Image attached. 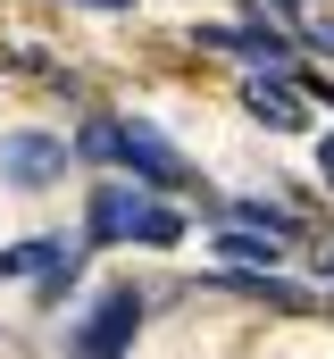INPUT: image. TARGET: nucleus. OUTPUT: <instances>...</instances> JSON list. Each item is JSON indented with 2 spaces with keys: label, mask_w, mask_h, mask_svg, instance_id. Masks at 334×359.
Listing matches in <instances>:
<instances>
[{
  "label": "nucleus",
  "mask_w": 334,
  "mask_h": 359,
  "mask_svg": "<svg viewBox=\"0 0 334 359\" xmlns=\"http://www.w3.org/2000/svg\"><path fill=\"white\" fill-rule=\"evenodd\" d=\"M84 243H151V251H175L184 243V209H167L151 184L134 176H100L92 201H84Z\"/></svg>",
  "instance_id": "nucleus-1"
},
{
  "label": "nucleus",
  "mask_w": 334,
  "mask_h": 359,
  "mask_svg": "<svg viewBox=\"0 0 334 359\" xmlns=\"http://www.w3.org/2000/svg\"><path fill=\"white\" fill-rule=\"evenodd\" d=\"M134 326H142V292H134V284H109V292L92 301V318L76 326V359H126Z\"/></svg>",
  "instance_id": "nucleus-2"
},
{
  "label": "nucleus",
  "mask_w": 334,
  "mask_h": 359,
  "mask_svg": "<svg viewBox=\"0 0 334 359\" xmlns=\"http://www.w3.org/2000/svg\"><path fill=\"white\" fill-rule=\"evenodd\" d=\"M67 159H76V151H67L59 134H8V142H0V176L17 184V192H51V184L67 176Z\"/></svg>",
  "instance_id": "nucleus-3"
},
{
  "label": "nucleus",
  "mask_w": 334,
  "mask_h": 359,
  "mask_svg": "<svg viewBox=\"0 0 334 359\" xmlns=\"http://www.w3.org/2000/svg\"><path fill=\"white\" fill-rule=\"evenodd\" d=\"M126 168L142 184H159V192H175V184H192V168L175 159V142H167L159 126H142V117H126Z\"/></svg>",
  "instance_id": "nucleus-4"
},
{
  "label": "nucleus",
  "mask_w": 334,
  "mask_h": 359,
  "mask_svg": "<svg viewBox=\"0 0 334 359\" xmlns=\"http://www.w3.org/2000/svg\"><path fill=\"white\" fill-rule=\"evenodd\" d=\"M192 42L234 50V59H250V67H284V76H293V42H284L276 25H192Z\"/></svg>",
  "instance_id": "nucleus-5"
},
{
  "label": "nucleus",
  "mask_w": 334,
  "mask_h": 359,
  "mask_svg": "<svg viewBox=\"0 0 334 359\" xmlns=\"http://www.w3.org/2000/svg\"><path fill=\"white\" fill-rule=\"evenodd\" d=\"M293 76H284V67H259V76H250L243 84V109L250 117H259V126H276V134H293V126H301V100H293Z\"/></svg>",
  "instance_id": "nucleus-6"
},
{
  "label": "nucleus",
  "mask_w": 334,
  "mask_h": 359,
  "mask_svg": "<svg viewBox=\"0 0 334 359\" xmlns=\"http://www.w3.org/2000/svg\"><path fill=\"white\" fill-rule=\"evenodd\" d=\"M209 292H243V301H276V309H309V292H301L293 276H276V268H259V276L226 268V276H209Z\"/></svg>",
  "instance_id": "nucleus-7"
},
{
  "label": "nucleus",
  "mask_w": 334,
  "mask_h": 359,
  "mask_svg": "<svg viewBox=\"0 0 334 359\" xmlns=\"http://www.w3.org/2000/svg\"><path fill=\"white\" fill-rule=\"evenodd\" d=\"M76 159H92V168H126V117H84Z\"/></svg>",
  "instance_id": "nucleus-8"
},
{
  "label": "nucleus",
  "mask_w": 334,
  "mask_h": 359,
  "mask_svg": "<svg viewBox=\"0 0 334 359\" xmlns=\"http://www.w3.org/2000/svg\"><path fill=\"white\" fill-rule=\"evenodd\" d=\"M76 276H84V243H67V251H59L51 268L34 276V301H42V309H59V301L76 292Z\"/></svg>",
  "instance_id": "nucleus-9"
},
{
  "label": "nucleus",
  "mask_w": 334,
  "mask_h": 359,
  "mask_svg": "<svg viewBox=\"0 0 334 359\" xmlns=\"http://www.w3.org/2000/svg\"><path fill=\"white\" fill-rule=\"evenodd\" d=\"M67 251V234H42V243H17V251H0V276H42L51 259Z\"/></svg>",
  "instance_id": "nucleus-10"
},
{
  "label": "nucleus",
  "mask_w": 334,
  "mask_h": 359,
  "mask_svg": "<svg viewBox=\"0 0 334 359\" xmlns=\"http://www.w3.org/2000/svg\"><path fill=\"white\" fill-rule=\"evenodd\" d=\"M318 176H326V192H334V134L318 142Z\"/></svg>",
  "instance_id": "nucleus-11"
},
{
  "label": "nucleus",
  "mask_w": 334,
  "mask_h": 359,
  "mask_svg": "<svg viewBox=\"0 0 334 359\" xmlns=\"http://www.w3.org/2000/svg\"><path fill=\"white\" fill-rule=\"evenodd\" d=\"M309 42H318V50H334V25H309Z\"/></svg>",
  "instance_id": "nucleus-12"
},
{
  "label": "nucleus",
  "mask_w": 334,
  "mask_h": 359,
  "mask_svg": "<svg viewBox=\"0 0 334 359\" xmlns=\"http://www.w3.org/2000/svg\"><path fill=\"white\" fill-rule=\"evenodd\" d=\"M318 276H326V284H334V243H326V251H318Z\"/></svg>",
  "instance_id": "nucleus-13"
},
{
  "label": "nucleus",
  "mask_w": 334,
  "mask_h": 359,
  "mask_svg": "<svg viewBox=\"0 0 334 359\" xmlns=\"http://www.w3.org/2000/svg\"><path fill=\"white\" fill-rule=\"evenodd\" d=\"M84 8H134V0H84Z\"/></svg>",
  "instance_id": "nucleus-14"
}]
</instances>
